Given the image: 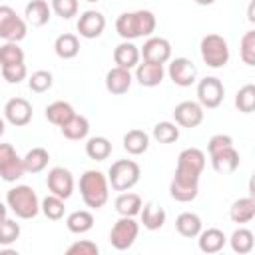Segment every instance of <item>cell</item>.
<instances>
[{
	"label": "cell",
	"mask_w": 255,
	"mask_h": 255,
	"mask_svg": "<svg viewBox=\"0 0 255 255\" xmlns=\"http://www.w3.org/2000/svg\"><path fill=\"white\" fill-rule=\"evenodd\" d=\"M2 70V78L8 82V84H20L22 80H26L28 76V68L26 64H12V66H4L0 68Z\"/></svg>",
	"instance_id": "obj_43"
},
{
	"label": "cell",
	"mask_w": 255,
	"mask_h": 255,
	"mask_svg": "<svg viewBox=\"0 0 255 255\" xmlns=\"http://www.w3.org/2000/svg\"><path fill=\"white\" fill-rule=\"evenodd\" d=\"M46 120L50 122V124H54V126H64L76 112H74V108H72V104H68V102H64V100H56V102H52L50 106H46Z\"/></svg>",
	"instance_id": "obj_29"
},
{
	"label": "cell",
	"mask_w": 255,
	"mask_h": 255,
	"mask_svg": "<svg viewBox=\"0 0 255 255\" xmlns=\"http://www.w3.org/2000/svg\"><path fill=\"white\" fill-rule=\"evenodd\" d=\"M199 52H201V58L203 62L209 66V68H223L227 62H229V44L223 36L219 34H207L201 38V44H199Z\"/></svg>",
	"instance_id": "obj_6"
},
{
	"label": "cell",
	"mask_w": 255,
	"mask_h": 255,
	"mask_svg": "<svg viewBox=\"0 0 255 255\" xmlns=\"http://www.w3.org/2000/svg\"><path fill=\"white\" fill-rule=\"evenodd\" d=\"M48 161H50V153L44 147H32L22 157L24 171H28V173H40V171H44L46 165H48Z\"/></svg>",
	"instance_id": "obj_34"
},
{
	"label": "cell",
	"mask_w": 255,
	"mask_h": 255,
	"mask_svg": "<svg viewBox=\"0 0 255 255\" xmlns=\"http://www.w3.org/2000/svg\"><path fill=\"white\" fill-rule=\"evenodd\" d=\"M225 98V86L221 84L219 78L215 76H207L203 80H199L197 84V102L201 108H207V110H215L221 106Z\"/></svg>",
	"instance_id": "obj_9"
},
{
	"label": "cell",
	"mask_w": 255,
	"mask_h": 255,
	"mask_svg": "<svg viewBox=\"0 0 255 255\" xmlns=\"http://www.w3.org/2000/svg\"><path fill=\"white\" fill-rule=\"evenodd\" d=\"M205 169V153L199 147H185L177 155L169 195L179 203H189L199 193V177Z\"/></svg>",
	"instance_id": "obj_1"
},
{
	"label": "cell",
	"mask_w": 255,
	"mask_h": 255,
	"mask_svg": "<svg viewBox=\"0 0 255 255\" xmlns=\"http://www.w3.org/2000/svg\"><path fill=\"white\" fill-rule=\"evenodd\" d=\"M4 118L8 124H12L16 128L28 126L32 120V104L24 98H12L4 106Z\"/></svg>",
	"instance_id": "obj_16"
},
{
	"label": "cell",
	"mask_w": 255,
	"mask_h": 255,
	"mask_svg": "<svg viewBox=\"0 0 255 255\" xmlns=\"http://www.w3.org/2000/svg\"><path fill=\"white\" fill-rule=\"evenodd\" d=\"M229 245H231L233 253L247 255V253H251L253 247H255V235H253L251 229H247V227H239V229H235V231L231 233V237H229Z\"/></svg>",
	"instance_id": "obj_31"
},
{
	"label": "cell",
	"mask_w": 255,
	"mask_h": 255,
	"mask_svg": "<svg viewBox=\"0 0 255 255\" xmlns=\"http://www.w3.org/2000/svg\"><path fill=\"white\" fill-rule=\"evenodd\" d=\"M24 16H26V22L40 28V26H46L52 18V8L46 0H30L24 8Z\"/></svg>",
	"instance_id": "obj_22"
},
{
	"label": "cell",
	"mask_w": 255,
	"mask_h": 255,
	"mask_svg": "<svg viewBox=\"0 0 255 255\" xmlns=\"http://www.w3.org/2000/svg\"><path fill=\"white\" fill-rule=\"evenodd\" d=\"M239 56L243 64L255 66V30H247L239 42Z\"/></svg>",
	"instance_id": "obj_39"
},
{
	"label": "cell",
	"mask_w": 255,
	"mask_h": 255,
	"mask_svg": "<svg viewBox=\"0 0 255 255\" xmlns=\"http://www.w3.org/2000/svg\"><path fill=\"white\" fill-rule=\"evenodd\" d=\"M54 52H56V56L62 58V60H72V58H76L78 52H80V40H78V36H76V34H70V32L60 34V36L56 38V42H54Z\"/></svg>",
	"instance_id": "obj_28"
},
{
	"label": "cell",
	"mask_w": 255,
	"mask_h": 255,
	"mask_svg": "<svg viewBox=\"0 0 255 255\" xmlns=\"http://www.w3.org/2000/svg\"><path fill=\"white\" fill-rule=\"evenodd\" d=\"M163 76H165V70H163V64H153V62H141L135 66V80L139 86L143 88H155L163 82Z\"/></svg>",
	"instance_id": "obj_18"
},
{
	"label": "cell",
	"mask_w": 255,
	"mask_h": 255,
	"mask_svg": "<svg viewBox=\"0 0 255 255\" xmlns=\"http://www.w3.org/2000/svg\"><path fill=\"white\" fill-rule=\"evenodd\" d=\"M175 229L179 235L187 237V239H193L199 235V231L203 229V223H201V217L197 213H191V211H183L177 215L175 219Z\"/></svg>",
	"instance_id": "obj_26"
},
{
	"label": "cell",
	"mask_w": 255,
	"mask_h": 255,
	"mask_svg": "<svg viewBox=\"0 0 255 255\" xmlns=\"http://www.w3.org/2000/svg\"><path fill=\"white\" fill-rule=\"evenodd\" d=\"M209 157H211V167L219 173V175H229V173H233L237 167H239V151L233 147V145H229V147H223V149H219V151H215V153H209Z\"/></svg>",
	"instance_id": "obj_17"
},
{
	"label": "cell",
	"mask_w": 255,
	"mask_h": 255,
	"mask_svg": "<svg viewBox=\"0 0 255 255\" xmlns=\"http://www.w3.org/2000/svg\"><path fill=\"white\" fill-rule=\"evenodd\" d=\"M193 2H195L197 6H211L215 0H193Z\"/></svg>",
	"instance_id": "obj_47"
},
{
	"label": "cell",
	"mask_w": 255,
	"mask_h": 255,
	"mask_svg": "<svg viewBox=\"0 0 255 255\" xmlns=\"http://www.w3.org/2000/svg\"><path fill=\"white\" fill-rule=\"evenodd\" d=\"M100 253V247L90 241V239H80V241H74L68 249H66V255H98Z\"/></svg>",
	"instance_id": "obj_44"
},
{
	"label": "cell",
	"mask_w": 255,
	"mask_h": 255,
	"mask_svg": "<svg viewBox=\"0 0 255 255\" xmlns=\"http://www.w3.org/2000/svg\"><path fill=\"white\" fill-rule=\"evenodd\" d=\"M139 56L145 60V62H153V64H165L169 62L171 58V44L169 40L161 38V36H149L141 50H139Z\"/></svg>",
	"instance_id": "obj_13"
},
{
	"label": "cell",
	"mask_w": 255,
	"mask_h": 255,
	"mask_svg": "<svg viewBox=\"0 0 255 255\" xmlns=\"http://www.w3.org/2000/svg\"><path fill=\"white\" fill-rule=\"evenodd\" d=\"M197 237H199V239H197L199 251H203V253H207V255L219 253V251L225 247V243H227L225 233H223L221 229H217V227H209V229H205V231L201 229Z\"/></svg>",
	"instance_id": "obj_20"
},
{
	"label": "cell",
	"mask_w": 255,
	"mask_h": 255,
	"mask_svg": "<svg viewBox=\"0 0 255 255\" xmlns=\"http://www.w3.org/2000/svg\"><path fill=\"white\" fill-rule=\"evenodd\" d=\"M249 22H255V16H253V4H249Z\"/></svg>",
	"instance_id": "obj_48"
},
{
	"label": "cell",
	"mask_w": 255,
	"mask_h": 255,
	"mask_svg": "<svg viewBox=\"0 0 255 255\" xmlns=\"http://www.w3.org/2000/svg\"><path fill=\"white\" fill-rule=\"evenodd\" d=\"M86 155L94 161H104L112 155V141L104 135H94L86 141Z\"/></svg>",
	"instance_id": "obj_33"
},
{
	"label": "cell",
	"mask_w": 255,
	"mask_h": 255,
	"mask_svg": "<svg viewBox=\"0 0 255 255\" xmlns=\"http://www.w3.org/2000/svg\"><path fill=\"white\" fill-rule=\"evenodd\" d=\"M229 217H231L233 223H239V225L253 221V217H255V197L247 195V197L235 199L229 207Z\"/></svg>",
	"instance_id": "obj_23"
},
{
	"label": "cell",
	"mask_w": 255,
	"mask_h": 255,
	"mask_svg": "<svg viewBox=\"0 0 255 255\" xmlns=\"http://www.w3.org/2000/svg\"><path fill=\"white\" fill-rule=\"evenodd\" d=\"M139 217H141V223L147 231H157L163 227L165 223V209L159 207L157 203L149 201V203H143L141 209H139Z\"/></svg>",
	"instance_id": "obj_24"
},
{
	"label": "cell",
	"mask_w": 255,
	"mask_h": 255,
	"mask_svg": "<svg viewBox=\"0 0 255 255\" xmlns=\"http://www.w3.org/2000/svg\"><path fill=\"white\" fill-rule=\"evenodd\" d=\"M229 145H233V137L231 135H227V133H215L207 141V151L209 153H215V151H219L223 147H229Z\"/></svg>",
	"instance_id": "obj_45"
},
{
	"label": "cell",
	"mask_w": 255,
	"mask_h": 255,
	"mask_svg": "<svg viewBox=\"0 0 255 255\" xmlns=\"http://www.w3.org/2000/svg\"><path fill=\"white\" fill-rule=\"evenodd\" d=\"M22 157L16 153L12 143H0V177L8 183H14L24 175Z\"/></svg>",
	"instance_id": "obj_10"
},
{
	"label": "cell",
	"mask_w": 255,
	"mask_h": 255,
	"mask_svg": "<svg viewBox=\"0 0 255 255\" xmlns=\"http://www.w3.org/2000/svg\"><path fill=\"white\" fill-rule=\"evenodd\" d=\"M50 8L62 20H70V18H74L78 14L80 4H78V0H52L50 2Z\"/></svg>",
	"instance_id": "obj_42"
},
{
	"label": "cell",
	"mask_w": 255,
	"mask_h": 255,
	"mask_svg": "<svg viewBox=\"0 0 255 255\" xmlns=\"http://www.w3.org/2000/svg\"><path fill=\"white\" fill-rule=\"evenodd\" d=\"M22 62H24V50L18 46V42H6L4 46H0V68Z\"/></svg>",
	"instance_id": "obj_38"
},
{
	"label": "cell",
	"mask_w": 255,
	"mask_h": 255,
	"mask_svg": "<svg viewBox=\"0 0 255 255\" xmlns=\"http://www.w3.org/2000/svg\"><path fill=\"white\" fill-rule=\"evenodd\" d=\"M76 28H78V34L82 38L94 40V38H100L102 36L104 28H106V18L98 10H86V12L80 14Z\"/></svg>",
	"instance_id": "obj_14"
},
{
	"label": "cell",
	"mask_w": 255,
	"mask_h": 255,
	"mask_svg": "<svg viewBox=\"0 0 255 255\" xmlns=\"http://www.w3.org/2000/svg\"><path fill=\"white\" fill-rule=\"evenodd\" d=\"M86 2H100V0H86Z\"/></svg>",
	"instance_id": "obj_50"
},
{
	"label": "cell",
	"mask_w": 255,
	"mask_h": 255,
	"mask_svg": "<svg viewBox=\"0 0 255 255\" xmlns=\"http://www.w3.org/2000/svg\"><path fill=\"white\" fill-rule=\"evenodd\" d=\"M28 26L22 16L10 6H0V38L6 42H20L26 38Z\"/></svg>",
	"instance_id": "obj_8"
},
{
	"label": "cell",
	"mask_w": 255,
	"mask_h": 255,
	"mask_svg": "<svg viewBox=\"0 0 255 255\" xmlns=\"http://www.w3.org/2000/svg\"><path fill=\"white\" fill-rule=\"evenodd\" d=\"M157 20L151 10H135V12H124L116 20V32L124 40H135L143 36H151L155 32Z\"/></svg>",
	"instance_id": "obj_2"
},
{
	"label": "cell",
	"mask_w": 255,
	"mask_h": 255,
	"mask_svg": "<svg viewBox=\"0 0 255 255\" xmlns=\"http://www.w3.org/2000/svg\"><path fill=\"white\" fill-rule=\"evenodd\" d=\"M141 169L133 159H118L108 169V183L116 191H128L139 181Z\"/></svg>",
	"instance_id": "obj_5"
},
{
	"label": "cell",
	"mask_w": 255,
	"mask_h": 255,
	"mask_svg": "<svg viewBox=\"0 0 255 255\" xmlns=\"http://www.w3.org/2000/svg\"><path fill=\"white\" fill-rule=\"evenodd\" d=\"M235 108L243 114H251L255 110V86L245 84L243 88L237 90L235 94Z\"/></svg>",
	"instance_id": "obj_37"
},
{
	"label": "cell",
	"mask_w": 255,
	"mask_h": 255,
	"mask_svg": "<svg viewBox=\"0 0 255 255\" xmlns=\"http://www.w3.org/2000/svg\"><path fill=\"white\" fill-rule=\"evenodd\" d=\"M46 185H48L50 193L62 197L64 201L68 197H72V193H74V177H72L70 169H66V167H52L46 175Z\"/></svg>",
	"instance_id": "obj_12"
},
{
	"label": "cell",
	"mask_w": 255,
	"mask_h": 255,
	"mask_svg": "<svg viewBox=\"0 0 255 255\" xmlns=\"http://www.w3.org/2000/svg\"><path fill=\"white\" fill-rule=\"evenodd\" d=\"M80 195L82 201L90 209H100L110 199V183L108 175H104L98 169H88L80 177Z\"/></svg>",
	"instance_id": "obj_3"
},
{
	"label": "cell",
	"mask_w": 255,
	"mask_h": 255,
	"mask_svg": "<svg viewBox=\"0 0 255 255\" xmlns=\"http://www.w3.org/2000/svg\"><path fill=\"white\" fill-rule=\"evenodd\" d=\"M6 205L20 219H34L40 213V199L30 185L10 187L6 193Z\"/></svg>",
	"instance_id": "obj_4"
},
{
	"label": "cell",
	"mask_w": 255,
	"mask_h": 255,
	"mask_svg": "<svg viewBox=\"0 0 255 255\" xmlns=\"http://www.w3.org/2000/svg\"><path fill=\"white\" fill-rule=\"evenodd\" d=\"M137 235H139V223L133 217L120 215V219L114 223L110 231V243L118 251H128L135 243Z\"/></svg>",
	"instance_id": "obj_7"
},
{
	"label": "cell",
	"mask_w": 255,
	"mask_h": 255,
	"mask_svg": "<svg viewBox=\"0 0 255 255\" xmlns=\"http://www.w3.org/2000/svg\"><path fill=\"white\" fill-rule=\"evenodd\" d=\"M143 201L137 193H129V191H124L116 197L114 201V207L118 211V215H124V217H135L139 215V209H141Z\"/></svg>",
	"instance_id": "obj_27"
},
{
	"label": "cell",
	"mask_w": 255,
	"mask_h": 255,
	"mask_svg": "<svg viewBox=\"0 0 255 255\" xmlns=\"http://www.w3.org/2000/svg\"><path fill=\"white\" fill-rule=\"evenodd\" d=\"M173 120L181 128H189V129L197 128L203 122V108L199 106V102H191V100L179 102L173 108Z\"/></svg>",
	"instance_id": "obj_15"
},
{
	"label": "cell",
	"mask_w": 255,
	"mask_h": 255,
	"mask_svg": "<svg viewBox=\"0 0 255 255\" xmlns=\"http://www.w3.org/2000/svg\"><path fill=\"white\" fill-rule=\"evenodd\" d=\"M4 129H6V124H4V120L0 118V137L4 135Z\"/></svg>",
	"instance_id": "obj_49"
},
{
	"label": "cell",
	"mask_w": 255,
	"mask_h": 255,
	"mask_svg": "<svg viewBox=\"0 0 255 255\" xmlns=\"http://www.w3.org/2000/svg\"><path fill=\"white\" fill-rule=\"evenodd\" d=\"M52 84H54V78H52V74H50L48 70H36V72L28 78V88H30L32 92H36V94L48 92V90L52 88Z\"/></svg>",
	"instance_id": "obj_40"
},
{
	"label": "cell",
	"mask_w": 255,
	"mask_h": 255,
	"mask_svg": "<svg viewBox=\"0 0 255 255\" xmlns=\"http://www.w3.org/2000/svg\"><path fill=\"white\" fill-rule=\"evenodd\" d=\"M40 211H42L48 219L58 221V219L64 217V211H66L64 199L58 197V195H54V193H50V195H46V197L40 201Z\"/></svg>",
	"instance_id": "obj_35"
},
{
	"label": "cell",
	"mask_w": 255,
	"mask_h": 255,
	"mask_svg": "<svg viewBox=\"0 0 255 255\" xmlns=\"http://www.w3.org/2000/svg\"><path fill=\"white\" fill-rule=\"evenodd\" d=\"M131 82H133V78H131L129 70L120 68V66H114V68L108 70V74H106V90H108L110 94H114V96L126 94V92L131 88Z\"/></svg>",
	"instance_id": "obj_19"
},
{
	"label": "cell",
	"mask_w": 255,
	"mask_h": 255,
	"mask_svg": "<svg viewBox=\"0 0 255 255\" xmlns=\"http://www.w3.org/2000/svg\"><path fill=\"white\" fill-rule=\"evenodd\" d=\"M151 135L159 143H173V141L179 139V128L173 122H159V124L153 126Z\"/></svg>",
	"instance_id": "obj_36"
},
{
	"label": "cell",
	"mask_w": 255,
	"mask_h": 255,
	"mask_svg": "<svg viewBox=\"0 0 255 255\" xmlns=\"http://www.w3.org/2000/svg\"><path fill=\"white\" fill-rule=\"evenodd\" d=\"M139 48L131 42V40H124L122 44H118L114 48V62L116 66L120 68H126V70H131L139 64Z\"/></svg>",
	"instance_id": "obj_21"
},
{
	"label": "cell",
	"mask_w": 255,
	"mask_h": 255,
	"mask_svg": "<svg viewBox=\"0 0 255 255\" xmlns=\"http://www.w3.org/2000/svg\"><path fill=\"white\" fill-rule=\"evenodd\" d=\"M66 227L70 233H76V235H82V233H88L92 227H94V215L86 209H78V211H72L68 217H66Z\"/></svg>",
	"instance_id": "obj_32"
},
{
	"label": "cell",
	"mask_w": 255,
	"mask_h": 255,
	"mask_svg": "<svg viewBox=\"0 0 255 255\" xmlns=\"http://www.w3.org/2000/svg\"><path fill=\"white\" fill-rule=\"evenodd\" d=\"M169 80L179 88H189L197 80V66L189 58H173L167 68Z\"/></svg>",
	"instance_id": "obj_11"
},
{
	"label": "cell",
	"mask_w": 255,
	"mask_h": 255,
	"mask_svg": "<svg viewBox=\"0 0 255 255\" xmlns=\"http://www.w3.org/2000/svg\"><path fill=\"white\" fill-rule=\"evenodd\" d=\"M149 147V135L143 129H129L124 135V149L129 155H141Z\"/></svg>",
	"instance_id": "obj_30"
},
{
	"label": "cell",
	"mask_w": 255,
	"mask_h": 255,
	"mask_svg": "<svg viewBox=\"0 0 255 255\" xmlns=\"http://www.w3.org/2000/svg\"><path fill=\"white\" fill-rule=\"evenodd\" d=\"M20 237V223H16L14 219H2L0 221V245L8 247L12 243H16V239Z\"/></svg>",
	"instance_id": "obj_41"
},
{
	"label": "cell",
	"mask_w": 255,
	"mask_h": 255,
	"mask_svg": "<svg viewBox=\"0 0 255 255\" xmlns=\"http://www.w3.org/2000/svg\"><path fill=\"white\" fill-rule=\"evenodd\" d=\"M60 129H62V135L66 139L80 141V139H86L88 137V133H90V122L84 116L74 114L64 126H60Z\"/></svg>",
	"instance_id": "obj_25"
},
{
	"label": "cell",
	"mask_w": 255,
	"mask_h": 255,
	"mask_svg": "<svg viewBox=\"0 0 255 255\" xmlns=\"http://www.w3.org/2000/svg\"><path fill=\"white\" fill-rule=\"evenodd\" d=\"M6 215H8V205H4V203L0 201V221L6 219Z\"/></svg>",
	"instance_id": "obj_46"
}]
</instances>
